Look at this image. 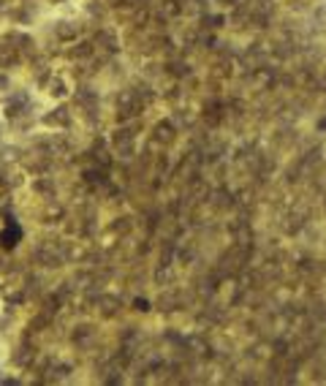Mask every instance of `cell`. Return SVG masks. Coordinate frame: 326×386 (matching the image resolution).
Instances as JSON below:
<instances>
[{"instance_id": "1", "label": "cell", "mask_w": 326, "mask_h": 386, "mask_svg": "<svg viewBox=\"0 0 326 386\" xmlns=\"http://www.w3.org/2000/svg\"><path fill=\"white\" fill-rule=\"evenodd\" d=\"M36 258L44 267H60L63 258H66V253L60 250V247H55V242H44V245L36 250Z\"/></svg>"}, {"instance_id": "2", "label": "cell", "mask_w": 326, "mask_h": 386, "mask_svg": "<svg viewBox=\"0 0 326 386\" xmlns=\"http://www.w3.org/2000/svg\"><path fill=\"white\" fill-rule=\"evenodd\" d=\"M92 44H95L98 52H106V55H112V52L120 49V38L114 30H106V27H101V30L95 33V38H92Z\"/></svg>"}, {"instance_id": "3", "label": "cell", "mask_w": 326, "mask_h": 386, "mask_svg": "<svg viewBox=\"0 0 326 386\" xmlns=\"http://www.w3.org/2000/svg\"><path fill=\"white\" fill-rule=\"evenodd\" d=\"M79 33H82V27H79V22H74V19H60L55 25V36H57V41H63V44H74L79 38Z\"/></svg>"}, {"instance_id": "4", "label": "cell", "mask_w": 326, "mask_h": 386, "mask_svg": "<svg viewBox=\"0 0 326 386\" xmlns=\"http://www.w3.org/2000/svg\"><path fill=\"white\" fill-rule=\"evenodd\" d=\"M44 125L46 128H68V125H71V112H68V106H57V109H52L49 114H44Z\"/></svg>"}, {"instance_id": "5", "label": "cell", "mask_w": 326, "mask_h": 386, "mask_svg": "<svg viewBox=\"0 0 326 386\" xmlns=\"http://www.w3.org/2000/svg\"><path fill=\"white\" fill-rule=\"evenodd\" d=\"M19 60H22V52L16 49L14 44H11V41L0 44V68H3V71H8V68H14Z\"/></svg>"}, {"instance_id": "6", "label": "cell", "mask_w": 326, "mask_h": 386, "mask_svg": "<svg viewBox=\"0 0 326 386\" xmlns=\"http://www.w3.org/2000/svg\"><path fill=\"white\" fill-rule=\"evenodd\" d=\"M41 84H44V90L49 93L52 98H63L68 93V84L63 77H55V74H46L44 79H41Z\"/></svg>"}, {"instance_id": "7", "label": "cell", "mask_w": 326, "mask_h": 386, "mask_svg": "<svg viewBox=\"0 0 326 386\" xmlns=\"http://www.w3.org/2000/svg\"><path fill=\"white\" fill-rule=\"evenodd\" d=\"M19 239H22V229L16 226L14 221H8V226L0 232V247H3V250H11V247L19 245Z\"/></svg>"}, {"instance_id": "8", "label": "cell", "mask_w": 326, "mask_h": 386, "mask_svg": "<svg viewBox=\"0 0 326 386\" xmlns=\"http://www.w3.org/2000/svg\"><path fill=\"white\" fill-rule=\"evenodd\" d=\"M98 310H101V315L112 318V315L120 313V299L112 297V294H101V297H98Z\"/></svg>"}, {"instance_id": "9", "label": "cell", "mask_w": 326, "mask_h": 386, "mask_svg": "<svg viewBox=\"0 0 326 386\" xmlns=\"http://www.w3.org/2000/svg\"><path fill=\"white\" fill-rule=\"evenodd\" d=\"M92 55H95V44L92 41H74V49H71L74 60H90Z\"/></svg>"}, {"instance_id": "10", "label": "cell", "mask_w": 326, "mask_h": 386, "mask_svg": "<svg viewBox=\"0 0 326 386\" xmlns=\"http://www.w3.org/2000/svg\"><path fill=\"white\" fill-rule=\"evenodd\" d=\"M8 41L14 44L22 55H25V52H30V49H36V44H33L30 36H25V33H8Z\"/></svg>"}, {"instance_id": "11", "label": "cell", "mask_w": 326, "mask_h": 386, "mask_svg": "<svg viewBox=\"0 0 326 386\" xmlns=\"http://www.w3.org/2000/svg\"><path fill=\"white\" fill-rule=\"evenodd\" d=\"M46 373H49V378H55V381H60V378L68 376V365H60V362H49V367H46Z\"/></svg>"}, {"instance_id": "12", "label": "cell", "mask_w": 326, "mask_h": 386, "mask_svg": "<svg viewBox=\"0 0 326 386\" xmlns=\"http://www.w3.org/2000/svg\"><path fill=\"white\" fill-rule=\"evenodd\" d=\"M30 359H33V351L27 348V345L14 354V365H19V367H27V365H30Z\"/></svg>"}, {"instance_id": "13", "label": "cell", "mask_w": 326, "mask_h": 386, "mask_svg": "<svg viewBox=\"0 0 326 386\" xmlns=\"http://www.w3.org/2000/svg\"><path fill=\"white\" fill-rule=\"evenodd\" d=\"M112 232L114 234H128L131 232V218H117V221L112 223Z\"/></svg>"}, {"instance_id": "14", "label": "cell", "mask_w": 326, "mask_h": 386, "mask_svg": "<svg viewBox=\"0 0 326 386\" xmlns=\"http://www.w3.org/2000/svg\"><path fill=\"white\" fill-rule=\"evenodd\" d=\"M74 340H77V343H90V340H92V329H90V326H79V329L74 332Z\"/></svg>"}, {"instance_id": "15", "label": "cell", "mask_w": 326, "mask_h": 386, "mask_svg": "<svg viewBox=\"0 0 326 386\" xmlns=\"http://www.w3.org/2000/svg\"><path fill=\"white\" fill-rule=\"evenodd\" d=\"M33 188H36L38 193H55V185H52V180H46V177H44V180H38Z\"/></svg>"}, {"instance_id": "16", "label": "cell", "mask_w": 326, "mask_h": 386, "mask_svg": "<svg viewBox=\"0 0 326 386\" xmlns=\"http://www.w3.org/2000/svg\"><path fill=\"white\" fill-rule=\"evenodd\" d=\"M155 136H158V139H171V128H168V125H158V128H155Z\"/></svg>"}, {"instance_id": "17", "label": "cell", "mask_w": 326, "mask_h": 386, "mask_svg": "<svg viewBox=\"0 0 326 386\" xmlns=\"http://www.w3.org/2000/svg\"><path fill=\"white\" fill-rule=\"evenodd\" d=\"M133 310H139V313H147V310H150V302H147V299H133Z\"/></svg>"}, {"instance_id": "18", "label": "cell", "mask_w": 326, "mask_h": 386, "mask_svg": "<svg viewBox=\"0 0 326 386\" xmlns=\"http://www.w3.org/2000/svg\"><path fill=\"white\" fill-rule=\"evenodd\" d=\"M5 87H8V79H5V77H0V93H3Z\"/></svg>"}]
</instances>
